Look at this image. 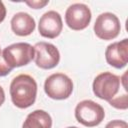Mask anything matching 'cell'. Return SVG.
Returning <instances> with one entry per match:
<instances>
[{
	"mask_svg": "<svg viewBox=\"0 0 128 128\" xmlns=\"http://www.w3.org/2000/svg\"><path fill=\"white\" fill-rule=\"evenodd\" d=\"M37 95V83L30 75L20 74L10 84V96L18 108H28L34 104Z\"/></svg>",
	"mask_w": 128,
	"mask_h": 128,
	"instance_id": "cell-1",
	"label": "cell"
},
{
	"mask_svg": "<svg viewBox=\"0 0 128 128\" xmlns=\"http://www.w3.org/2000/svg\"><path fill=\"white\" fill-rule=\"evenodd\" d=\"M2 56L6 63L13 69L29 64L35 56V50L32 45L25 42L14 43L2 51Z\"/></svg>",
	"mask_w": 128,
	"mask_h": 128,
	"instance_id": "cell-2",
	"label": "cell"
},
{
	"mask_svg": "<svg viewBox=\"0 0 128 128\" xmlns=\"http://www.w3.org/2000/svg\"><path fill=\"white\" fill-rule=\"evenodd\" d=\"M105 117L104 109L98 103L92 100H83L75 108L76 120L86 127L99 125Z\"/></svg>",
	"mask_w": 128,
	"mask_h": 128,
	"instance_id": "cell-3",
	"label": "cell"
},
{
	"mask_svg": "<svg viewBox=\"0 0 128 128\" xmlns=\"http://www.w3.org/2000/svg\"><path fill=\"white\" fill-rule=\"evenodd\" d=\"M44 90L48 97L55 100H63L71 95L73 82L63 73H54L45 80Z\"/></svg>",
	"mask_w": 128,
	"mask_h": 128,
	"instance_id": "cell-4",
	"label": "cell"
},
{
	"mask_svg": "<svg viewBox=\"0 0 128 128\" xmlns=\"http://www.w3.org/2000/svg\"><path fill=\"white\" fill-rule=\"evenodd\" d=\"M120 81L121 80L117 75L111 72H103L97 75L94 79L93 92L98 98L110 101L118 93Z\"/></svg>",
	"mask_w": 128,
	"mask_h": 128,
	"instance_id": "cell-5",
	"label": "cell"
},
{
	"mask_svg": "<svg viewBox=\"0 0 128 128\" xmlns=\"http://www.w3.org/2000/svg\"><path fill=\"white\" fill-rule=\"evenodd\" d=\"M121 30L118 17L110 12L100 14L94 24V32L96 36L103 40H111L116 38Z\"/></svg>",
	"mask_w": 128,
	"mask_h": 128,
	"instance_id": "cell-6",
	"label": "cell"
},
{
	"mask_svg": "<svg viewBox=\"0 0 128 128\" xmlns=\"http://www.w3.org/2000/svg\"><path fill=\"white\" fill-rule=\"evenodd\" d=\"M34 50V60L38 67L42 69H52L58 65L60 61V53L53 44L38 42L35 44Z\"/></svg>",
	"mask_w": 128,
	"mask_h": 128,
	"instance_id": "cell-7",
	"label": "cell"
},
{
	"mask_svg": "<svg viewBox=\"0 0 128 128\" xmlns=\"http://www.w3.org/2000/svg\"><path fill=\"white\" fill-rule=\"evenodd\" d=\"M65 21L67 26L72 30H83L91 21V11L85 4H72L66 10Z\"/></svg>",
	"mask_w": 128,
	"mask_h": 128,
	"instance_id": "cell-8",
	"label": "cell"
},
{
	"mask_svg": "<svg viewBox=\"0 0 128 128\" xmlns=\"http://www.w3.org/2000/svg\"><path fill=\"white\" fill-rule=\"evenodd\" d=\"M63 28L61 15L56 11H48L44 13L38 24V30L41 36L45 38H56L59 36Z\"/></svg>",
	"mask_w": 128,
	"mask_h": 128,
	"instance_id": "cell-9",
	"label": "cell"
},
{
	"mask_svg": "<svg viewBox=\"0 0 128 128\" xmlns=\"http://www.w3.org/2000/svg\"><path fill=\"white\" fill-rule=\"evenodd\" d=\"M105 58L109 65L117 69L125 67L128 62V39L108 45L105 51Z\"/></svg>",
	"mask_w": 128,
	"mask_h": 128,
	"instance_id": "cell-10",
	"label": "cell"
},
{
	"mask_svg": "<svg viewBox=\"0 0 128 128\" xmlns=\"http://www.w3.org/2000/svg\"><path fill=\"white\" fill-rule=\"evenodd\" d=\"M11 29L18 36H28L35 29V20L28 13L18 12L11 19Z\"/></svg>",
	"mask_w": 128,
	"mask_h": 128,
	"instance_id": "cell-11",
	"label": "cell"
},
{
	"mask_svg": "<svg viewBox=\"0 0 128 128\" xmlns=\"http://www.w3.org/2000/svg\"><path fill=\"white\" fill-rule=\"evenodd\" d=\"M52 119L48 112L44 110H35L28 114L22 128H51Z\"/></svg>",
	"mask_w": 128,
	"mask_h": 128,
	"instance_id": "cell-12",
	"label": "cell"
},
{
	"mask_svg": "<svg viewBox=\"0 0 128 128\" xmlns=\"http://www.w3.org/2000/svg\"><path fill=\"white\" fill-rule=\"evenodd\" d=\"M111 106H114L115 108L118 109H126L128 104H127V94H124L123 96L118 97V98H113L112 100L109 101Z\"/></svg>",
	"mask_w": 128,
	"mask_h": 128,
	"instance_id": "cell-13",
	"label": "cell"
},
{
	"mask_svg": "<svg viewBox=\"0 0 128 128\" xmlns=\"http://www.w3.org/2000/svg\"><path fill=\"white\" fill-rule=\"evenodd\" d=\"M12 71V68L4 60L2 53H0V76H6Z\"/></svg>",
	"mask_w": 128,
	"mask_h": 128,
	"instance_id": "cell-14",
	"label": "cell"
},
{
	"mask_svg": "<svg viewBox=\"0 0 128 128\" xmlns=\"http://www.w3.org/2000/svg\"><path fill=\"white\" fill-rule=\"evenodd\" d=\"M105 128H128V124L123 120H112L107 123Z\"/></svg>",
	"mask_w": 128,
	"mask_h": 128,
	"instance_id": "cell-15",
	"label": "cell"
},
{
	"mask_svg": "<svg viewBox=\"0 0 128 128\" xmlns=\"http://www.w3.org/2000/svg\"><path fill=\"white\" fill-rule=\"evenodd\" d=\"M25 3L33 9H40V8L44 7L45 5H47L49 3V1L48 0H46V1H26Z\"/></svg>",
	"mask_w": 128,
	"mask_h": 128,
	"instance_id": "cell-16",
	"label": "cell"
},
{
	"mask_svg": "<svg viewBox=\"0 0 128 128\" xmlns=\"http://www.w3.org/2000/svg\"><path fill=\"white\" fill-rule=\"evenodd\" d=\"M6 16V8L2 1H0V23L5 19Z\"/></svg>",
	"mask_w": 128,
	"mask_h": 128,
	"instance_id": "cell-17",
	"label": "cell"
},
{
	"mask_svg": "<svg viewBox=\"0 0 128 128\" xmlns=\"http://www.w3.org/2000/svg\"><path fill=\"white\" fill-rule=\"evenodd\" d=\"M4 101H5V93H4L3 88L0 86V106L4 103Z\"/></svg>",
	"mask_w": 128,
	"mask_h": 128,
	"instance_id": "cell-18",
	"label": "cell"
},
{
	"mask_svg": "<svg viewBox=\"0 0 128 128\" xmlns=\"http://www.w3.org/2000/svg\"><path fill=\"white\" fill-rule=\"evenodd\" d=\"M67 128H78V127H75V126H72V127H67Z\"/></svg>",
	"mask_w": 128,
	"mask_h": 128,
	"instance_id": "cell-19",
	"label": "cell"
},
{
	"mask_svg": "<svg viewBox=\"0 0 128 128\" xmlns=\"http://www.w3.org/2000/svg\"><path fill=\"white\" fill-rule=\"evenodd\" d=\"M0 53H1V51H0Z\"/></svg>",
	"mask_w": 128,
	"mask_h": 128,
	"instance_id": "cell-20",
	"label": "cell"
}]
</instances>
